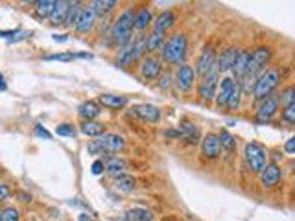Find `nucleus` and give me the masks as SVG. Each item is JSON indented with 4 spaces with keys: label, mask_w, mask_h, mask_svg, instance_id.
Masks as SVG:
<instances>
[{
    "label": "nucleus",
    "mask_w": 295,
    "mask_h": 221,
    "mask_svg": "<svg viewBox=\"0 0 295 221\" xmlns=\"http://www.w3.org/2000/svg\"><path fill=\"white\" fill-rule=\"evenodd\" d=\"M133 22H135V11L126 10L124 13L118 15V19L113 22L111 28V39L116 46H127L133 41Z\"/></svg>",
    "instance_id": "1"
},
{
    "label": "nucleus",
    "mask_w": 295,
    "mask_h": 221,
    "mask_svg": "<svg viewBox=\"0 0 295 221\" xmlns=\"http://www.w3.org/2000/svg\"><path fill=\"white\" fill-rule=\"evenodd\" d=\"M186 50H189V41L183 34H175L168 39L160 50V56L170 65H184L186 58Z\"/></svg>",
    "instance_id": "2"
},
{
    "label": "nucleus",
    "mask_w": 295,
    "mask_h": 221,
    "mask_svg": "<svg viewBox=\"0 0 295 221\" xmlns=\"http://www.w3.org/2000/svg\"><path fill=\"white\" fill-rule=\"evenodd\" d=\"M281 83V72L277 68H267L258 76L257 83H255V89H253V96L257 98L258 101L264 100V98L271 96L273 91Z\"/></svg>",
    "instance_id": "3"
},
{
    "label": "nucleus",
    "mask_w": 295,
    "mask_h": 221,
    "mask_svg": "<svg viewBox=\"0 0 295 221\" xmlns=\"http://www.w3.org/2000/svg\"><path fill=\"white\" fill-rule=\"evenodd\" d=\"M244 159H246L247 166H249V170L253 173H260L267 164V153L260 144L249 142V144H246V149H244Z\"/></svg>",
    "instance_id": "4"
},
{
    "label": "nucleus",
    "mask_w": 295,
    "mask_h": 221,
    "mask_svg": "<svg viewBox=\"0 0 295 221\" xmlns=\"http://www.w3.org/2000/svg\"><path fill=\"white\" fill-rule=\"evenodd\" d=\"M271 52L270 46H258L249 53V63H247V74L249 76H260L264 70H266V65L270 63Z\"/></svg>",
    "instance_id": "5"
},
{
    "label": "nucleus",
    "mask_w": 295,
    "mask_h": 221,
    "mask_svg": "<svg viewBox=\"0 0 295 221\" xmlns=\"http://www.w3.org/2000/svg\"><path fill=\"white\" fill-rule=\"evenodd\" d=\"M214 68H218V53L214 52L212 46H205V48L201 50V53H199L194 70H196L198 76L205 77L207 74L212 72Z\"/></svg>",
    "instance_id": "6"
},
{
    "label": "nucleus",
    "mask_w": 295,
    "mask_h": 221,
    "mask_svg": "<svg viewBox=\"0 0 295 221\" xmlns=\"http://www.w3.org/2000/svg\"><path fill=\"white\" fill-rule=\"evenodd\" d=\"M218 81H220V70L214 68L212 72L201 77V81L198 85V96L203 101H210L216 98V91H218Z\"/></svg>",
    "instance_id": "7"
},
{
    "label": "nucleus",
    "mask_w": 295,
    "mask_h": 221,
    "mask_svg": "<svg viewBox=\"0 0 295 221\" xmlns=\"http://www.w3.org/2000/svg\"><path fill=\"white\" fill-rule=\"evenodd\" d=\"M222 155V142L220 136L214 133H208L201 139V157L205 160H216Z\"/></svg>",
    "instance_id": "8"
},
{
    "label": "nucleus",
    "mask_w": 295,
    "mask_h": 221,
    "mask_svg": "<svg viewBox=\"0 0 295 221\" xmlns=\"http://www.w3.org/2000/svg\"><path fill=\"white\" fill-rule=\"evenodd\" d=\"M139 68H141L142 79L153 81V79H157V77L160 76V72H163V63H160L159 58H155V56H146L141 61V67Z\"/></svg>",
    "instance_id": "9"
},
{
    "label": "nucleus",
    "mask_w": 295,
    "mask_h": 221,
    "mask_svg": "<svg viewBox=\"0 0 295 221\" xmlns=\"http://www.w3.org/2000/svg\"><path fill=\"white\" fill-rule=\"evenodd\" d=\"M98 140V144L102 146L103 155H113V153H120L122 149L126 148V140L124 136L116 135V133H105Z\"/></svg>",
    "instance_id": "10"
},
{
    "label": "nucleus",
    "mask_w": 295,
    "mask_h": 221,
    "mask_svg": "<svg viewBox=\"0 0 295 221\" xmlns=\"http://www.w3.org/2000/svg\"><path fill=\"white\" fill-rule=\"evenodd\" d=\"M277 110H279V100L273 96H267L264 100H260L257 110H255V118H257V122L264 124V122H270L277 115Z\"/></svg>",
    "instance_id": "11"
},
{
    "label": "nucleus",
    "mask_w": 295,
    "mask_h": 221,
    "mask_svg": "<svg viewBox=\"0 0 295 221\" xmlns=\"http://www.w3.org/2000/svg\"><path fill=\"white\" fill-rule=\"evenodd\" d=\"M174 81L179 91L190 92L194 83H196V70H194L190 65H181V67L177 68V72H175Z\"/></svg>",
    "instance_id": "12"
},
{
    "label": "nucleus",
    "mask_w": 295,
    "mask_h": 221,
    "mask_svg": "<svg viewBox=\"0 0 295 221\" xmlns=\"http://www.w3.org/2000/svg\"><path fill=\"white\" fill-rule=\"evenodd\" d=\"M260 184L264 188H275L277 184L281 183V179H282V170H281V166L279 164H275V162H267L266 164V168L262 170L260 173Z\"/></svg>",
    "instance_id": "13"
},
{
    "label": "nucleus",
    "mask_w": 295,
    "mask_h": 221,
    "mask_svg": "<svg viewBox=\"0 0 295 221\" xmlns=\"http://www.w3.org/2000/svg\"><path fill=\"white\" fill-rule=\"evenodd\" d=\"M234 79L232 77H223L222 81L218 83V91H216V105H218V109H222V107H227V101L229 98H231V92L232 89H234Z\"/></svg>",
    "instance_id": "14"
},
{
    "label": "nucleus",
    "mask_w": 295,
    "mask_h": 221,
    "mask_svg": "<svg viewBox=\"0 0 295 221\" xmlns=\"http://www.w3.org/2000/svg\"><path fill=\"white\" fill-rule=\"evenodd\" d=\"M133 113H135L141 120L150 122V124H155V122L160 120V110L159 107L151 105V103H141V105L133 107Z\"/></svg>",
    "instance_id": "15"
},
{
    "label": "nucleus",
    "mask_w": 295,
    "mask_h": 221,
    "mask_svg": "<svg viewBox=\"0 0 295 221\" xmlns=\"http://www.w3.org/2000/svg\"><path fill=\"white\" fill-rule=\"evenodd\" d=\"M238 52H240V50L229 46V48H225L222 53H220L218 56V70L220 72H231L232 67H234V63H236Z\"/></svg>",
    "instance_id": "16"
},
{
    "label": "nucleus",
    "mask_w": 295,
    "mask_h": 221,
    "mask_svg": "<svg viewBox=\"0 0 295 221\" xmlns=\"http://www.w3.org/2000/svg\"><path fill=\"white\" fill-rule=\"evenodd\" d=\"M94 22H96V13L92 11V8H83L74 28H76L79 34H87L89 30H92Z\"/></svg>",
    "instance_id": "17"
},
{
    "label": "nucleus",
    "mask_w": 295,
    "mask_h": 221,
    "mask_svg": "<svg viewBox=\"0 0 295 221\" xmlns=\"http://www.w3.org/2000/svg\"><path fill=\"white\" fill-rule=\"evenodd\" d=\"M103 166H105V172L109 173L113 179L124 175L127 170L126 160L120 159V157H105V159H103Z\"/></svg>",
    "instance_id": "18"
},
{
    "label": "nucleus",
    "mask_w": 295,
    "mask_h": 221,
    "mask_svg": "<svg viewBox=\"0 0 295 221\" xmlns=\"http://www.w3.org/2000/svg\"><path fill=\"white\" fill-rule=\"evenodd\" d=\"M68 11H70V2H67V0H59V2H56L53 13L50 15V24L63 26L65 22H67Z\"/></svg>",
    "instance_id": "19"
},
{
    "label": "nucleus",
    "mask_w": 295,
    "mask_h": 221,
    "mask_svg": "<svg viewBox=\"0 0 295 221\" xmlns=\"http://www.w3.org/2000/svg\"><path fill=\"white\" fill-rule=\"evenodd\" d=\"M179 129H181V139L184 140V144L196 146L199 142V129H198V125L194 124V122L183 120V124H181Z\"/></svg>",
    "instance_id": "20"
},
{
    "label": "nucleus",
    "mask_w": 295,
    "mask_h": 221,
    "mask_svg": "<svg viewBox=\"0 0 295 221\" xmlns=\"http://www.w3.org/2000/svg\"><path fill=\"white\" fill-rule=\"evenodd\" d=\"M79 131H82L83 135L94 136V139H100L102 135H105V125H103L102 122L87 120V122H82V125H79Z\"/></svg>",
    "instance_id": "21"
},
{
    "label": "nucleus",
    "mask_w": 295,
    "mask_h": 221,
    "mask_svg": "<svg viewBox=\"0 0 295 221\" xmlns=\"http://www.w3.org/2000/svg\"><path fill=\"white\" fill-rule=\"evenodd\" d=\"M77 110H79V116L83 118V122L96 120L98 116H100V113H102V109H100V105H98L96 101H83Z\"/></svg>",
    "instance_id": "22"
},
{
    "label": "nucleus",
    "mask_w": 295,
    "mask_h": 221,
    "mask_svg": "<svg viewBox=\"0 0 295 221\" xmlns=\"http://www.w3.org/2000/svg\"><path fill=\"white\" fill-rule=\"evenodd\" d=\"M249 53H251V52H246V50L238 52L236 63H234V67H232V70H231V72L234 74V77H236V81H240V79H242V77L247 74V63H249Z\"/></svg>",
    "instance_id": "23"
},
{
    "label": "nucleus",
    "mask_w": 295,
    "mask_h": 221,
    "mask_svg": "<svg viewBox=\"0 0 295 221\" xmlns=\"http://www.w3.org/2000/svg\"><path fill=\"white\" fill-rule=\"evenodd\" d=\"M175 20L177 19H175V15L172 13V11H163L153 22L155 32H163V34H166V30L172 28V26L175 24Z\"/></svg>",
    "instance_id": "24"
},
{
    "label": "nucleus",
    "mask_w": 295,
    "mask_h": 221,
    "mask_svg": "<svg viewBox=\"0 0 295 221\" xmlns=\"http://www.w3.org/2000/svg\"><path fill=\"white\" fill-rule=\"evenodd\" d=\"M98 100L103 107H109V109H122L127 105V98L118 96V94H100Z\"/></svg>",
    "instance_id": "25"
},
{
    "label": "nucleus",
    "mask_w": 295,
    "mask_h": 221,
    "mask_svg": "<svg viewBox=\"0 0 295 221\" xmlns=\"http://www.w3.org/2000/svg\"><path fill=\"white\" fill-rule=\"evenodd\" d=\"M151 20H153L151 10H148V8H141L139 11H135V22H133V28L142 32V30L148 28V24H151Z\"/></svg>",
    "instance_id": "26"
},
{
    "label": "nucleus",
    "mask_w": 295,
    "mask_h": 221,
    "mask_svg": "<svg viewBox=\"0 0 295 221\" xmlns=\"http://www.w3.org/2000/svg\"><path fill=\"white\" fill-rule=\"evenodd\" d=\"M135 186H137V179L133 177V175L124 173V175H120V177L115 179V188L118 190V192L129 194V192L135 190Z\"/></svg>",
    "instance_id": "27"
},
{
    "label": "nucleus",
    "mask_w": 295,
    "mask_h": 221,
    "mask_svg": "<svg viewBox=\"0 0 295 221\" xmlns=\"http://www.w3.org/2000/svg\"><path fill=\"white\" fill-rule=\"evenodd\" d=\"M126 217L127 221H153V214H151L148 208H131V210L126 212Z\"/></svg>",
    "instance_id": "28"
},
{
    "label": "nucleus",
    "mask_w": 295,
    "mask_h": 221,
    "mask_svg": "<svg viewBox=\"0 0 295 221\" xmlns=\"http://www.w3.org/2000/svg\"><path fill=\"white\" fill-rule=\"evenodd\" d=\"M166 43V37L163 32H155L148 35V52H157V50H163Z\"/></svg>",
    "instance_id": "29"
},
{
    "label": "nucleus",
    "mask_w": 295,
    "mask_h": 221,
    "mask_svg": "<svg viewBox=\"0 0 295 221\" xmlns=\"http://www.w3.org/2000/svg\"><path fill=\"white\" fill-rule=\"evenodd\" d=\"M91 8L96 15H107L109 11H113L116 8V2L115 0H94Z\"/></svg>",
    "instance_id": "30"
},
{
    "label": "nucleus",
    "mask_w": 295,
    "mask_h": 221,
    "mask_svg": "<svg viewBox=\"0 0 295 221\" xmlns=\"http://www.w3.org/2000/svg\"><path fill=\"white\" fill-rule=\"evenodd\" d=\"M53 8H56V2L53 0H39V2H35V13L39 15V17H48L53 13Z\"/></svg>",
    "instance_id": "31"
},
{
    "label": "nucleus",
    "mask_w": 295,
    "mask_h": 221,
    "mask_svg": "<svg viewBox=\"0 0 295 221\" xmlns=\"http://www.w3.org/2000/svg\"><path fill=\"white\" fill-rule=\"evenodd\" d=\"M242 96H244L242 87H240V83L236 81L234 83V89H232V92H231V98H229V101H227V109L229 110H236L238 107H240Z\"/></svg>",
    "instance_id": "32"
},
{
    "label": "nucleus",
    "mask_w": 295,
    "mask_h": 221,
    "mask_svg": "<svg viewBox=\"0 0 295 221\" xmlns=\"http://www.w3.org/2000/svg\"><path fill=\"white\" fill-rule=\"evenodd\" d=\"M220 142H222V149L225 151H234L236 149V136L231 135L227 129H222L220 131Z\"/></svg>",
    "instance_id": "33"
},
{
    "label": "nucleus",
    "mask_w": 295,
    "mask_h": 221,
    "mask_svg": "<svg viewBox=\"0 0 295 221\" xmlns=\"http://www.w3.org/2000/svg\"><path fill=\"white\" fill-rule=\"evenodd\" d=\"M277 100H279V105H282V107H288V105H291V103H295V85L284 89Z\"/></svg>",
    "instance_id": "34"
},
{
    "label": "nucleus",
    "mask_w": 295,
    "mask_h": 221,
    "mask_svg": "<svg viewBox=\"0 0 295 221\" xmlns=\"http://www.w3.org/2000/svg\"><path fill=\"white\" fill-rule=\"evenodd\" d=\"M82 4L79 2H70V11H68V17H67V22H65V26H76L77 22V17H79V13H82Z\"/></svg>",
    "instance_id": "35"
},
{
    "label": "nucleus",
    "mask_w": 295,
    "mask_h": 221,
    "mask_svg": "<svg viewBox=\"0 0 295 221\" xmlns=\"http://www.w3.org/2000/svg\"><path fill=\"white\" fill-rule=\"evenodd\" d=\"M20 214L15 207H8L0 210V221H19Z\"/></svg>",
    "instance_id": "36"
},
{
    "label": "nucleus",
    "mask_w": 295,
    "mask_h": 221,
    "mask_svg": "<svg viewBox=\"0 0 295 221\" xmlns=\"http://www.w3.org/2000/svg\"><path fill=\"white\" fill-rule=\"evenodd\" d=\"M79 56L74 52L70 53H52V56H46V61H74V59H77Z\"/></svg>",
    "instance_id": "37"
},
{
    "label": "nucleus",
    "mask_w": 295,
    "mask_h": 221,
    "mask_svg": "<svg viewBox=\"0 0 295 221\" xmlns=\"http://www.w3.org/2000/svg\"><path fill=\"white\" fill-rule=\"evenodd\" d=\"M56 133L59 136H74L76 135V125L74 124H61L56 127Z\"/></svg>",
    "instance_id": "38"
},
{
    "label": "nucleus",
    "mask_w": 295,
    "mask_h": 221,
    "mask_svg": "<svg viewBox=\"0 0 295 221\" xmlns=\"http://www.w3.org/2000/svg\"><path fill=\"white\" fill-rule=\"evenodd\" d=\"M282 120H284L286 124H293L295 125V103H291V105H288V107L282 109Z\"/></svg>",
    "instance_id": "39"
},
{
    "label": "nucleus",
    "mask_w": 295,
    "mask_h": 221,
    "mask_svg": "<svg viewBox=\"0 0 295 221\" xmlns=\"http://www.w3.org/2000/svg\"><path fill=\"white\" fill-rule=\"evenodd\" d=\"M91 172H92V175H102V173L105 172V166H103V160H102V159L94 160V162H92V166H91Z\"/></svg>",
    "instance_id": "40"
},
{
    "label": "nucleus",
    "mask_w": 295,
    "mask_h": 221,
    "mask_svg": "<svg viewBox=\"0 0 295 221\" xmlns=\"http://www.w3.org/2000/svg\"><path fill=\"white\" fill-rule=\"evenodd\" d=\"M87 151H89V153H91V155H103L102 146L98 144V140H91V142H89Z\"/></svg>",
    "instance_id": "41"
},
{
    "label": "nucleus",
    "mask_w": 295,
    "mask_h": 221,
    "mask_svg": "<svg viewBox=\"0 0 295 221\" xmlns=\"http://www.w3.org/2000/svg\"><path fill=\"white\" fill-rule=\"evenodd\" d=\"M170 85H172V77H170V74L168 72H160L159 87H160V89H168Z\"/></svg>",
    "instance_id": "42"
},
{
    "label": "nucleus",
    "mask_w": 295,
    "mask_h": 221,
    "mask_svg": "<svg viewBox=\"0 0 295 221\" xmlns=\"http://www.w3.org/2000/svg\"><path fill=\"white\" fill-rule=\"evenodd\" d=\"M284 151L286 153H290V155H295V136H291V139L286 140Z\"/></svg>",
    "instance_id": "43"
},
{
    "label": "nucleus",
    "mask_w": 295,
    "mask_h": 221,
    "mask_svg": "<svg viewBox=\"0 0 295 221\" xmlns=\"http://www.w3.org/2000/svg\"><path fill=\"white\" fill-rule=\"evenodd\" d=\"M35 133H37L39 136H43V139H46V140L52 139V135H50V133H48V131H46V129H43L41 125H35Z\"/></svg>",
    "instance_id": "44"
},
{
    "label": "nucleus",
    "mask_w": 295,
    "mask_h": 221,
    "mask_svg": "<svg viewBox=\"0 0 295 221\" xmlns=\"http://www.w3.org/2000/svg\"><path fill=\"white\" fill-rule=\"evenodd\" d=\"M8 196H10V188H8V184H0V203L4 201V199H8Z\"/></svg>",
    "instance_id": "45"
},
{
    "label": "nucleus",
    "mask_w": 295,
    "mask_h": 221,
    "mask_svg": "<svg viewBox=\"0 0 295 221\" xmlns=\"http://www.w3.org/2000/svg\"><path fill=\"white\" fill-rule=\"evenodd\" d=\"M52 39L56 41V43H63V41H67V35H52Z\"/></svg>",
    "instance_id": "46"
},
{
    "label": "nucleus",
    "mask_w": 295,
    "mask_h": 221,
    "mask_svg": "<svg viewBox=\"0 0 295 221\" xmlns=\"http://www.w3.org/2000/svg\"><path fill=\"white\" fill-rule=\"evenodd\" d=\"M8 87H6V83H4V77H2V74H0V91H6Z\"/></svg>",
    "instance_id": "47"
},
{
    "label": "nucleus",
    "mask_w": 295,
    "mask_h": 221,
    "mask_svg": "<svg viewBox=\"0 0 295 221\" xmlns=\"http://www.w3.org/2000/svg\"><path fill=\"white\" fill-rule=\"evenodd\" d=\"M77 219H79V221H91V219H89V216H85V214H82V216L77 217Z\"/></svg>",
    "instance_id": "48"
},
{
    "label": "nucleus",
    "mask_w": 295,
    "mask_h": 221,
    "mask_svg": "<svg viewBox=\"0 0 295 221\" xmlns=\"http://www.w3.org/2000/svg\"><path fill=\"white\" fill-rule=\"evenodd\" d=\"M291 168H293V172H295V160H293V162H291Z\"/></svg>",
    "instance_id": "49"
}]
</instances>
